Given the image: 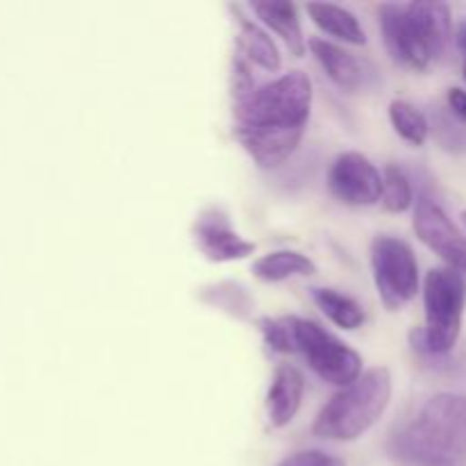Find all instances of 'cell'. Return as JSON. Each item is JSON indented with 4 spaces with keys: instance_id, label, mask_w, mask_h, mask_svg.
Returning <instances> with one entry per match:
<instances>
[{
    "instance_id": "obj_2",
    "label": "cell",
    "mask_w": 466,
    "mask_h": 466,
    "mask_svg": "<svg viewBox=\"0 0 466 466\" xmlns=\"http://www.w3.org/2000/svg\"><path fill=\"white\" fill-rule=\"evenodd\" d=\"M396 455L421 466H453L466 458V399L437 394L396 437Z\"/></svg>"
},
{
    "instance_id": "obj_20",
    "label": "cell",
    "mask_w": 466,
    "mask_h": 466,
    "mask_svg": "<svg viewBox=\"0 0 466 466\" xmlns=\"http://www.w3.org/2000/svg\"><path fill=\"white\" fill-rule=\"evenodd\" d=\"M382 208L400 214L412 208V185L399 167H387L382 173Z\"/></svg>"
},
{
    "instance_id": "obj_8",
    "label": "cell",
    "mask_w": 466,
    "mask_h": 466,
    "mask_svg": "<svg viewBox=\"0 0 466 466\" xmlns=\"http://www.w3.org/2000/svg\"><path fill=\"white\" fill-rule=\"evenodd\" d=\"M328 189L341 203L367 208L382 198V176L364 155L341 153L328 171Z\"/></svg>"
},
{
    "instance_id": "obj_25",
    "label": "cell",
    "mask_w": 466,
    "mask_h": 466,
    "mask_svg": "<svg viewBox=\"0 0 466 466\" xmlns=\"http://www.w3.org/2000/svg\"><path fill=\"white\" fill-rule=\"evenodd\" d=\"M464 80H466V62H464Z\"/></svg>"
},
{
    "instance_id": "obj_18",
    "label": "cell",
    "mask_w": 466,
    "mask_h": 466,
    "mask_svg": "<svg viewBox=\"0 0 466 466\" xmlns=\"http://www.w3.org/2000/svg\"><path fill=\"white\" fill-rule=\"evenodd\" d=\"M312 300L335 326L344 328V330H358L364 323V319H367L364 317L362 305H360L358 300H353L350 296L339 294V291L335 289L314 287Z\"/></svg>"
},
{
    "instance_id": "obj_21",
    "label": "cell",
    "mask_w": 466,
    "mask_h": 466,
    "mask_svg": "<svg viewBox=\"0 0 466 466\" xmlns=\"http://www.w3.org/2000/svg\"><path fill=\"white\" fill-rule=\"evenodd\" d=\"M258 326L268 349L276 350V353H296L294 317L259 319Z\"/></svg>"
},
{
    "instance_id": "obj_5",
    "label": "cell",
    "mask_w": 466,
    "mask_h": 466,
    "mask_svg": "<svg viewBox=\"0 0 466 466\" xmlns=\"http://www.w3.org/2000/svg\"><path fill=\"white\" fill-rule=\"evenodd\" d=\"M466 303V282L462 273L451 267H437L426 276L423 305H426V328L419 335L421 349L432 355H444L458 344L462 330Z\"/></svg>"
},
{
    "instance_id": "obj_23",
    "label": "cell",
    "mask_w": 466,
    "mask_h": 466,
    "mask_svg": "<svg viewBox=\"0 0 466 466\" xmlns=\"http://www.w3.org/2000/svg\"><path fill=\"white\" fill-rule=\"evenodd\" d=\"M449 107L460 121H466V91L464 89L453 86V89L449 91Z\"/></svg>"
},
{
    "instance_id": "obj_17",
    "label": "cell",
    "mask_w": 466,
    "mask_h": 466,
    "mask_svg": "<svg viewBox=\"0 0 466 466\" xmlns=\"http://www.w3.org/2000/svg\"><path fill=\"white\" fill-rule=\"evenodd\" d=\"M239 55L246 62H253L262 66L264 71H278L280 68V53L271 36L255 25L248 18L239 16Z\"/></svg>"
},
{
    "instance_id": "obj_10",
    "label": "cell",
    "mask_w": 466,
    "mask_h": 466,
    "mask_svg": "<svg viewBox=\"0 0 466 466\" xmlns=\"http://www.w3.org/2000/svg\"><path fill=\"white\" fill-rule=\"evenodd\" d=\"M194 237L200 253L212 262H235L248 258L255 250V244L237 235L230 226V218L218 209H208L196 218Z\"/></svg>"
},
{
    "instance_id": "obj_6",
    "label": "cell",
    "mask_w": 466,
    "mask_h": 466,
    "mask_svg": "<svg viewBox=\"0 0 466 466\" xmlns=\"http://www.w3.org/2000/svg\"><path fill=\"white\" fill-rule=\"evenodd\" d=\"M294 339L296 353L308 360L321 380L344 390L362 376V358L319 323L294 317Z\"/></svg>"
},
{
    "instance_id": "obj_1",
    "label": "cell",
    "mask_w": 466,
    "mask_h": 466,
    "mask_svg": "<svg viewBox=\"0 0 466 466\" xmlns=\"http://www.w3.org/2000/svg\"><path fill=\"white\" fill-rule=\"evenodd\" d=\"M380 14L385 46L394 62L426 71L451 39V7L446 3H385Z\"/></svg>"
},
{
    "instance_id": "obj_26",
    "label": "cell",
    "mask_w": 466,
    "mask_h": 466,
    "mask_svg": "<svg viewBox=\"0 0 466 466\" xmlns=\"http://www.w3.org/2000/svg\"><path fill=\"white\" fill-rule=\"evenodd\" d=\"M462 218H464V223H466V212H464V214H462Z\"/></svg>"
},
{
    "instance_id": "obj_14",
    "label": "cell",
    "mask_w": 466,
    "mask_h": 466,
    "mask_svg": "<svg viewBox=\"0 0 466 466\" xmlns=\"http://www.w3.org/2000/svg\"><path fill=\"white\" fill-rule=\"evenodd\" d=\"M253 12L285 41L291 55H296V57L305 55V36L300 30L299 9L294 3H285V0L253 3Z\"/></svg>"
},
{
    "instance_id": "obj_3",
    "label": "cell",
    "mask_w": 466,
    "mask_h": 466,
    "mask_svg": "<svg viewBox=\"0 0 466 466\" xmlns=\"http://www.w3.org/2000/svg\"><path fill=\"white\" fill-rule=\"evenodd\" d=\"M391 399L390 369L378 367L362 373L355 382L332 396L319 412L312 432L321 440L353 441L385 414Z\"/></svg>"
},
{
    "instance_id": "obj_11",
    "label": "cell",
    "mask_w": 466,
    "mask_h": 466,
    "mask_svg": "<svg viewBox=\"0 0 466 466\" xmlns=\"http://www.w3.org/2000/svg\"><path fill=\"white\" fill-rule=\"evenodd\" d=\"M235 137L246 153L262 168H273L289 159L303 139V130H280V127H235Z\"/></svg>"
},
{
    "instance_id": "obj_22",
    "label": "cell",
    "mask_w": 466,
    "mask_h": 466,
    "mask_svg": "<svg viewBox=\"0 0 466 466\" xmlns=\"http://www.w3.org/2000/svg\"><path fill=\"white\" fill-rule=\"evenodd\" d=\"M278 466H346L339 458L335 455H328L323 451H300V453L289 455L287 460H282Z\"/></svg>"
},
{
    "instance_id": "obj_9",
    "label": "cell",
    "mask_w": 466,
    "mask_h": 466,
    "mask_svg": "<svg viewBox=\"0 0 466 466\" xmlns=\"http://www.w3.org/2000/svg\"><path fill=\"white\" fill-rule=\"evenodd\" d=\"M414 232L451 268L466 273V237L435 200L419 198L414 209Z\"/></svg>"
},
{
    "instance_id": "obj_12",
    "label": "cell",
    "mask_w": 466,
    "mask_h": 466,
    "mask_svg": "<svg viewBox=\"0 0 466 466\" xmlns=\"http://www.w3.org/2000/svg\"><path fill=\"white\" fill-rule=\"evenodd\" d=\"M303 373L291 364H280L273 373V382L267 394V414L273 428H285L294 421L303 400Z\"/></svg>"
},
{
    "instance_id": "obj_19",
    "label": "cell",
    "mask_w": 466,
    "mask_h": 466,
    "mask_svg": "<svg viewBox=\"0 0 466 466\" xmlns=\"http://www.w3.org/2000/svg\"><path fill=\"white\" fill-rule=\"evenodd\" d=\"M390 118L394 130L410 141L412 146H423L428 139V118L423 116L421 109L417 105L408 103V100H394L390 105Z\"/></svg>"
},
{
    "instance_id": "obj_7",
    "label": "cell",
    "mask_w": 466,
    "mask_h": 466,
    "mask_svg": "<svg viewBox=\"0 0 466 466\" xmlns=\"http://www.w3.org/2000/svg\"><path fill=\"white\" fill-rule=\"evenodd\" d=\"M373 278L382 305L396 312L417 296L419 264L412 248L396 237H376L371 244Z\"/></svg>"
},
{
    "instance_id": "obj_15",
    "label": "cell",
    "mask_w": 466,
    "mask_h": 466,
    "mask_svg": "<svg viewBox=\"0 0 466 466\" xmlns=\"http://www.w3.org/2000/svg\"><path fill=\"white\" fill-rule=\"evenodd\" d=\"M308 14L319 27H321L326 35L337 36V39L346 41V44L362 46L367 44V35H364V27L360 25L358 16L353 12H349L346 7L330 3H309Z\"/></svg>"
},
{
    "instance_id": "obj_13",
    "label": "cell",
    "mask_w": 466,
    "mask_h": 466,
    "mask_svg": "<svg viewBox=\"0 0 466 466\" xmlns=\"http://www.w3.org/2000/svg\"><path fill=\"white\" fill-rule=\"evenodd\" d=\"M309 50L319 59V64L328 73V77L339 89L353 94L360 86H364V76H367L364 73V64L355 55H350L349 50H344L341 46L326 39H312L309 41Z\"/></svg>"
},
{
    "instance_id": "obj_4",
    "label": "cell",
    "mask_w": 466,
    "mask_h": 466,
    "mask_svg": "<svg viewBox=\"0 0 466 466\" xmlns=\"http://www.w3.org/2000/svg\"><path fill=\"white\" fill-rule=\"evenodd\" d=\"M312 109V82L303 71L285 73L258 86L244 103H237V127H280L305 130Z\"/></svg>"
},
{
    "instance_id": "obj_16",
    "label": "cell",
    "mask_w": 466,
    "mask_h": 466,
    "mask_svg": "<svg viewBox=\"0 0 466 466\" xmlns=\"http://www.w3.org/2000/svg\"><path fill=\"white\" fill-rule=\"evenodd\" d=\"M253 273L264 282H282L294 276H314L317 264L296 250H276L253 264Z\"/></svg>"
},
{
    "instance_id": "obj_24",
    "label": "cell",
    "mask_w": 466,
    "mask_h": 466,
    "mask_svg": "<svg viewBox=\"0 0 466 466\" xmlns=\"http://www.w3.org/2000/svg\"><path fill=\"white\" fill-rule=\"evenodd\" d=\"M458 44H460V48H462L466 53V23L462 27H460V32H458Z\"/></svg>"
}]
</instances>
